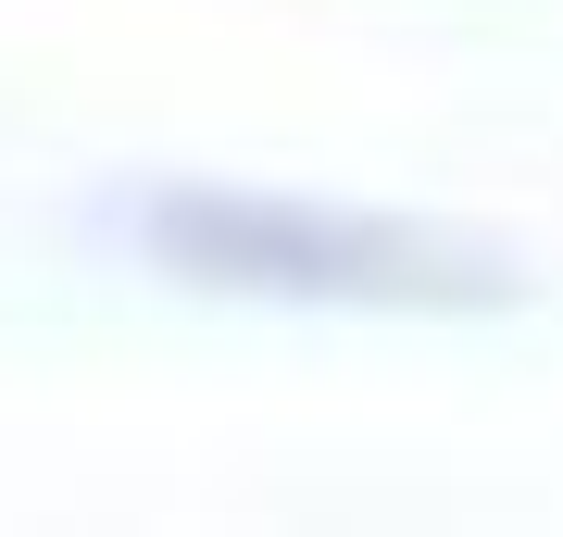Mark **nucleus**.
Wrapping results in <instances>:
<instances>
[{"instance_id": "obj_1", "label": "nucleus", "mask_w": 563, "mask_h": 537, "mask_svg": "<svg viewBox=\"0 0 563 537\" xmlns=\"http://www.w3.org/2000/svg\"><path fill=\"white\" fill-rule=\"evenodd\" d=\"M125 238L188 288L288 300V313H501L526 300V276L463 225L301 200V188H139Z\"/></svg>"}]
</instances>
